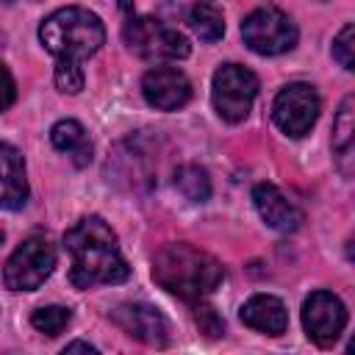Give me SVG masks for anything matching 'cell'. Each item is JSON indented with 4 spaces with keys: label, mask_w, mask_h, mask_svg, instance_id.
<instances>
[{
    "label": "cell",
    "mask_w": 355,
    "mask_h": 355,
    "mask_svg": "<svg viewBox=\"0 0 355 355\" xmlns=\"http://www.w3.org/2000/svg\"><path fill=\"white\" fill-rule=\"evenodd\" d=\"M347 324V308L333 291H313L302 302V327L311 341L330 347L338 341Z\"/></svg>",
    "instance_id": "cell-9"
},
{
    "label": "cell",
    "mask_w": 355,
    "mask_h": 355,
    "mask_svg": "<svg viewBox=\"0 0 355 355\" xmlns=\"http://www.w3.org/2000/svg\"><path fill=\"white\" fill-rule=\"evenodd\" d=\"M111 319L133 338L150 344V347H164L166 338H169V324L164 319L161 311H155L153 305H144V302H128V305H119Z\"/></svg>",
    "instance_id": "cell-11"
},
{
    "label": "cell",
    "mask_w": 355,
    "mask_h": 355,
    "mask_svg": "<svg viewBox=\"0 0 355 355\" xmlns=\"http://www.w3.org/2000/svg\"><path fill=\"white\" fill-rule=\"evenodd\" d=\"M189 25L202 42H216L225 33V17L222 8L214 0H197L189 8Z\"/></svg>",
    "instance_id": "cell-16"
},
{
    "label": "cell",
    "mask_w": 355,
    "mask_h": 355,
    "mask_svg": "<svg viewBox=\"0 0 355 355\" xmlns=\"http://www.w3.org/2000/svg\"><path fill=\"white\" fill-rule=\"evenodd\" d=\"M55 266V250L44 236L25 239L6 261L3 280L11 291H36Z\"/></svg>",
    "instance_id": "cell-7"
},
{
    "label": "cell",
    "mask_w": 355,
    "mask_h": 355,
    "mask_svg": "<svg viewBox=\"0 0 355 355\" xmlns=\"http://www.w3.org/2000/svg\"><path fill=\"white\" fill-rule=\"evenodd\" d=\"M28 202L25 158L17 147L0 141V208L19 211Z\"/></svg>",
    "instance_id": "cell-13"
},
{
    "label": "cell",
    "mask_w": 355,
    "mask_h": 355,
    "mask_svg": "<svg viewBox=\"0 0 355 355\" xmlns=\"http://www.w3.org/2000/svg\"><path fill=\"white\" fill-rule=\"evenodd\" d=\"M3 3H14V0H3Z\"/></svg>",
    "instance_id": "cell-26"
},
{
    "label": "cell",
    "mask_w": 355,
    "mask_h": 355,
    "mask_svg": "<svg viewBox=\"0 0 355 355\" xmlns=\"http://www.w3.org/2000/svg\"><path fill=\"white\" fill-rule=\"evenodd\" d=\"M175 189H178L186 200H191V202H205V200L211 197V178H208V172H205L202 166H197V164H183V166H178V172H175Z\"/></svg>",
    "instance_id": "cell-17"
},
{
    "label": "cell",
    "mask_w": 355,
    "mask_h": 355,
    "mask_svg": "<svg viewBox=\"0 0 355 355\" xmlns=\"http://www.w3.org/2000/svg\"><path fill=\"white\" fill-rule=\"evenodd\" d=\"M67 352H89V355H92V352H97V349H94L92 344H86V341H72V344L64 347V355H67Z\"/></svg>",
    "instance_id": "cell-24"
},
{
    "label": "cell",
    "mask_w": 355,
    "mask_h": 355,
    "mask_svg": "<svg viewBox=\"0 0 355 355\" xmlns=\"http://www.w3.org/2000/svg\"><path fill=\"white\" fill-rule=\"evenodd\" d=\"M50 141H53L55 150L67 153L75 166H86V164L92 161V141H89V136H86L83 125L75 122V119H61V122H55V125L50 128Z\"/></svg>",
    "instance_id": "cell-15"
},
{
    "label": "cell",
    "mask_w": 355,
    "mask_h": 355,
    "mask_svg": "<svg viewBox=\"0 0 355 355\" xmlns=\"http://www.w3.org/2000/svg\"><path fill=\"white\" fill-rule=\"evenodd\" d=\"M64 247L72 258L69 283L75 288L114 286L128 280L130 266L119 252L116 233L100 216H83L64 233Z\"/></svg>",
    "instance_id": "cell-1"
},
{
    "label": "cell",
    "mask_w": 355,
    "mask_h": 355,
    "mask_svg": "<svg viewBox=\"0 0 355 355\" xmlns=\"http://www.w3.org/2000/svg\"><path fill=\"white\" fill-rule=\"evenodd\" d=\"M252 202H255V211L261 214V219L280 233H291L302 225V211L275 183H258L252 189Z\"/></svg>",
    "instance_id": "cell-12"
},
{
    "label": "cell",
    "mask_w": 355,
    "mask_h": 355,
    "mask_svg": "<svg viewBox=\"0 0 355 355\" xmlns=\"http://www.w3.org/2000/svg\"><path fill=\"white\" fill-rule=\"evenodd\" d=\"M122 36H125V44L147 61H178V58H186L191 50L180 31L153 17H130L125 22Z\"/></svg>",
    "instance_id": "cell-4"
},
{
    "label": "cell",
    "mask_w": 355,
    "mask_h": 355,
    "mask_svg": "<svg viewBox=\"0 0 355 355\" xmlns=\"http://www.w3.org/2000/svg\"><path fill=\"white\" fill-rule=\"evenodd\" d=\"M141 94H144L147 105H153L158 111H175L189 103L191 83L175 67H155L141 78Z\"/></svg>",
    "instance_id": "cell-10"
},
{
    "label": "cell",
    "mask_w": 355,
    "mask_h": 355,
    "mask_svg": "<svg viewBox=\"0 0 355 355\" xmlns=\"http://www.w3.org/2000/svg\"><path fill=\"white\" fill-rule=\"evenodd\" d=\"M0 241H3V230H0Z\"/></svg>",
    "instance_id": "cell-25"
},
{
    "label": "cell",
    "mask_w": 355,
    "mask_h": 355,
    "mask_svg": "<svg viewBox=\"0 0 355 355\" xmlns=\"http://www.w3.org/2000/svg\"><path fill=\"white\" fill-rule=\"evenodd\" d=\"M69 319H72L69 308H61V305H47V308L33 311L31 324H33L39 333H44V336H58V333H61V330L69 324Z\"/></svg>",
    "instance_id": "cell-19"
},
{
    "label": "cell",
    "mask_w": 355,
    "mask_h": 355,
    "mask_svg": "<svg viewBox=\"0 0 355 355\" xmlns=\"http://www.w3.org/2000/svg\"><path fill=\"white\" fill-rule=\"evenodd\" d=\"M333 58H336L344 69H352V67H355V44H352V25H349V22L341 28V33H338L336 42H333Z\"/></svg>",
    "instance_id": "cell-21"
},
{
    "label": "cell",
    "mask_w": 355,
    "mask_h": 355,
    "mask_svg": "<svg viewBox=\"0 0 355 355\" xmlns=\"http://www.w3.org/2000/svg\"><path fill=\"white\" fill-rule=\"evenodd\" d=\"M241 39L258 55H280L297 44V25L286 11L263 6L244 17Z\"/></svg>",
    "instance_id": "cell-5"
},
{
    "label": "cell",
    "mask_w": 355,
    "mask_h": 355,
    "mask_svg": "<svg viewBox=\"0 0 355 355\" xmlns=\"http://www.w3.org/2000/svg\"><path fill=\"white\" fill-rule=\"evenodd\" d=\"M255 94H258V78L252 69L241 64H222L214 72L211 100L225 122H241L250 114Z\"/></svg>",
    "instance_id": "cell-6"
},
{
    "label": "cell",
    "mask_w": 355,
    "mask_h": 355,
    "mask_svg": "<svg viewBox=\"0 0 355 355\" xmlns=\"http://www.w3.org/2000/svg\"><path fill=\"white\" fill-rule=\"evenodd\" d=\"M17 97V86H14V78L8 72V67L0 61V111H6Z\"/></svg>",
    "instance_id": "cell-23"
},
{
    "label": "cell",
    "mask_w": 355,
    "mask_h": 355,
    "mask_svg": "<svg viewBox=\"0 0 355 355\" xmlns=\"http://www.w3.org/2000/svg\"><path fill=\"white\" fill-rule=\"evenodd\" d=\"M319 116V94L311 83H288L277 92L272 103V119L286 136H305Z\"/></svg>",
    "instance_id": "cell-8"
},
{
    "label": "cell",
    "mask_w": 355,
    "mask_h": 355,
    "mask_svg": "<svg viewBox=\"0 0 355 355\" xmlns=\"http://www.w3.org/2000/svg\"><path fill=\"white\" fill-rule=\"evenodd\" d=\"M39 39L55 58L83 61L103 47L105 28L94 11L80 8V6H67V8L53 11L42 22Z\"/></svg>",
    "instance_id": "cell-3"
},
{
    "label": "cell",
    "mask_w": 355,
    "mask_h": 355,
    "mask_svg": "<svg viewBox=\"0 0 355 355\" xmlns=\"http://www.w3.org/2000/svg\"><path fill=\"white\" fill-rule=\"evenodd\" d=\"M153 280L180 300L200 302L219 288V283L225 280V269L214 255L191 244H166L153 258Z\"/></svg>",
    "instance_id": "cell-2"
},
{
    "label": "cell",
    "mask_w": 355,
    "mask_h": 355,
    "mask_svg": "<svg viewBox=\"0 0 355 355\" xmlns=\"http://www.w3.org/2000/svg\"><path fill=\"white\" fill-rule=\"evenodd\" d=\"M55 86H58L64 94H78V92L83 89V69H80V61L58 58V61H55Z\"/></svg>",
    "instance_id": "cell-20"
},
{
    "label": "cell",
    "mask_w": 355,
    "mask_h": 355,
    "mask_svg": "<svg viewBox=\"0 0 355 355\" xmlns=\"http://www.w3.org/2000/svg\"><path fill=\"white\" fill-rule=\"evenodd\" d=\"M336 136H333V147H336V155L344 166V172L349 175V166L347 161L352 158V133H355V122H352V94L344 97L341 108H338V116H336V125H333Z\"/></svg>",
    "instance_id": "cell-18"
},
{
    "label": "cell",
    "mask_w": 355,
    "mask_h": 355,
    "mask_svg": "<svg viewBox=\"0 0 355 355\" xmlns=\"http://www.w3.org/2000/svg\"><path fill=\"white\" fill-rule=\"evenodd\" d=\"M194 319H197L200 330L208 333V336H219V333L225 330V324H222V319L214 313V308H208V305H202V302L194 308Z\"/></svg>",
    "instance_id": "cell-22"
},
{
    "label": "cell",
    "mask_w": 355,
    "mask_h": 355,
    "mask_svg": "<svg viewBox=\"0 0 355 355\" xmlns=\"http://www.w3.org/2000/svg\"><path fill=\"white\" fill-rule=\"evenodd\" d=\"M241 322L266 336H280L288 327L286 305L272 294H255L241 305Z\"/></svg>",
    "instance_id": "cell-14"
}]
</instances>
